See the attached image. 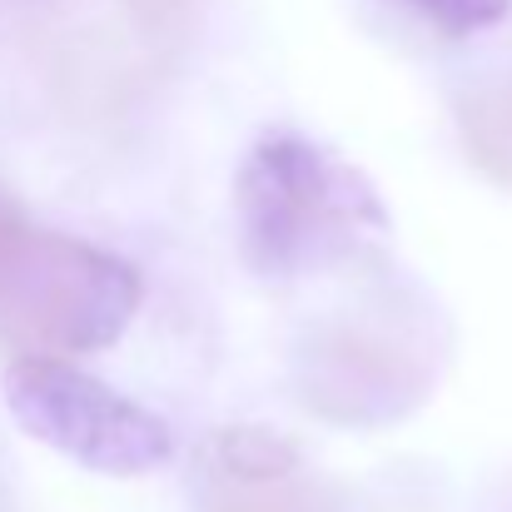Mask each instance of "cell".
Segmentation results:
<instances>
[{
	"label": "cell",
	"mask_w": 512,
	"mask_h": 512,
	"mask_svg": "<svg viewBox=\"0 0 512 512\" xmlns=\"http://www.w3.org/2000/svg\"><path fill=\"white\" fill-rule=\"evenodd\" d=\"M438 378V334L403 299L334 319L299 343L294 388L309 413L343 428H378L413 413Z\"/></svg>",
	"instance_id": "3957f363"
},
{
	"label": "cell",
	"mask_w": 512,
	"mask_h": 512,
	"mask_svg": "<svg viewBox=\"0 0 512 512\" xmlns=\"http://www.w3.org/2000/svg\"><path fill=\"white\" fill-rule=\"evenodd\" d=\"M398 10H408L413 20H423L428 30H438L443 40H468L483 30H498L512 15V0H393Z\"/></svg>",
	"instance_id": "8992f818"
},
{
	"label": "cell",
	"mask_w": 512,
	"mask_h": 512,
	"mask_svg": "<svg viewBox=\"0 0 512 512\" xmlns=\"http://www.w3.org/2000/svg\"><path fill=\"white\" fill-rule=\"evenodd\" d=\"M239 259L259 279H304L388 239L378 189L304 130H264L234 174Z\"/></svg>",
	"instance_id": "6da1fadb"
},
{
	"label": "cell",
	"mask_w": 512,
	"mask_h": 512,
	"mask_svg": "<svg viewBox=\"0 0 512 512\" xmlns=\"http://www.w3.org/2000/svg\"><path fill=\"white\" fill-rule=\"evenodd\" d=\"M209 453H214L224 483H289V478H299V448L264 423L219 428Z\"/></svg>",
	"instance_id": "5b68a950"
},
{
	"label": "cell",
	"mask_w": 512,
	"mask_h": 512,
	"mask_svg": "<svg viewBox=\"0 0 512 512\" xmlns=\"http://www.w3.org/2000/svg\"><path fill=\"white\" fill-rule=\"evenodd\" d=\"M140 299L145 284L130 259L55 229H35L0 294V329L25 353L45 358L100 353L130 329Z\"/></svg>",
	"instance_id": "277c9868"
},
{
	"label": "cell",
	"mask_w": 512,
	"mask_h": 512,
	"mask_svg": "<svg viewBox=\"0 0 512 512\" xmlns=\"http://www.w3.org/2000/svg\"><path fill=\"white\" fill-rule=\"evenodd\" d=\"M35 229H40V224H30V214L20 209V199H15V194L5 189V179H0V294H5V284H10L20 254L30 249Z\"/></svg>",
	"instance_id": "52a82bcc"
},
{
	"label": "cell",
	"mask_w": 512,
	"mask_h": 512,
	"mask_svg": "<svg viewBox=\"0 0 512 512\" xmlns=\"http://www.w3.org/2000/svg\"><path fill=\"white\" fill-rule=\"evenodd\" d=\"M0 398L10 418L100 478H150L174 458V428L145 403L125 398L105 378L75 368L70 358L20 353L0 373Z\"/></svg>",
	"instance_id": "7a4b0ae2"
}]
</instances>
